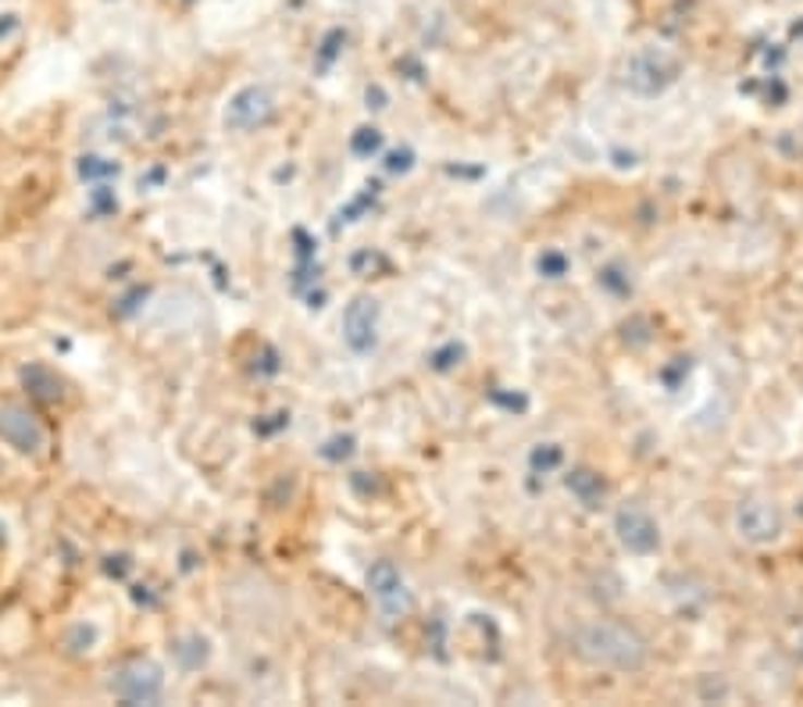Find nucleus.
Here are the masks:
<instances>
[{
    "label": "nucleus",
    "instance_id": "nucleus-3",
    "mask_svg": "<svg viewBox=\"0 0 803 707\" xmlns=\"http://www.w3.org/2000/svg\"><path fill=\"white\" fill-rule=\"evenodd\" d=\"M111 693L125 704H158L165 693V672L154 661H125L111 675Z\"/></svg>",
    "mask_w": 803,
    "mask_h": 707
},
{
    "label": "nucleus",
    "instance_id": "nucleus-9",
    "mask_svg": "<svg viewBox=\"0 0 803 707\" xmlns=\"http://www.w3.org/2000/svg\"><path fill=\"white\" fill-rule=\"evenodd\" d=\"M343 340L351 351L368 354L379 343V304L372 297H354L343 312Z\"/></svg>",
    "mask_w": 803,
    "mask_h": 707
},
{
    "label": "nucleus",
    "instance_id": "nucleus-12",
    "mask_svg": "<svg viewBox=\"0 0 803 707\" xmlns=\"http://www.w3.org/2000/svg\"><path fill=\"white\" fill-rule=\"evenodd\" d=\"M175 658H179V665L183 668H197V665H204L207 661V639H200V636H190V639H183L175 647Z\"/></svg>",
    "mask_w": 803,
    "mask_h": 707
},
{
    "label": "nucleus",
    "instance_id": "nucleus-10",
    "mask_svg": "<svg viewBox=\"0 0 803 707\" xmlns=\"http://www.w3.org/2000/svg\"><path fill=\"white\" fill-rule=\"evenodd\" d=\"M22 382H25V390L36 397V401H47L50 404V401H58V397H61V379L47 365L22 368Z\"/></svg>",
    "mask_w": 803,
    "mask_h": 707
},
{
    "label": "nucleus",
    "instance_id": "nucleus-6",
    "mask_svg": "<svg viewBox=\"0 0 803 707\" xmlns=\"http://www.w3.org/2000/svg\"><path fill=\"white\" fill-rule=\"evenodd\" d=\"M276 111V97L268 94L265 86H243L229 97L226 105V125L236 129V133H251V129L265 125Z\"/></svg>",
    "mask_w": 803,
    "mask_h": 707
},
{
    "label": "nucleus",
    "instance_id": "nucleus-2",
    "mask_svg": "<svg viewBox=\"0 0 803 707\" xmlns=\"http://www.w3.org/2000/svg\"><path fill=\"white\" fill-rule=\"evenodd\" d=\"M682 61L665 47H640L625 64V89L636 97H660L668 86H676Z\"/></svg>",
    "mask_w": 803,
    "mask_h": 707
},
{
    "label": "nucleus",
    "instance_id": "nucleus-13",
    "mask_svg": "<svg viewBox=\"0 0 803 707\" xmlns=\"http://www.w3.org/2000/svg\"><path fill=\"white\" fill-rule=\"evenodd\" d=\"M80 175L89 179V183H94V179H111V175H119V164L104 161V158H83L80 161Z\"/></svg>",
    "mask_w": 803,
    "mask_h": 707
},
{
    "label": "nucleus",
    "instance_id": "nucleus-14",
    "mask_svg": "<svg viewBox=\"0 0 803 707\" xmlns=\"http://www.w3.org/2000/svg\"><path fill=\"white\" fill-rule=\"evenodd\" d=\"M564 268H568L564 254H557V251H547V254L539 257V272L547 276V279H561V276H564Z\"/></svg>",
    "mask_w": 803,
    "mask_h": 707
},
{
    "label": "nucleus",
    "instance_id": "nucleus-16",
    "mask_svg": "<svg viewBox=\"0 0 803 707\" xmlns=\"http://www.w3.org/2000/svg\"><path fill=\"white\" fill-rule=\"evenodd\" d=\"M8 29H15V15H8V22H0V36H4Z\"/></svg>",
    "mask_w": 803,
    "mask_h": 707
},
{
    "label": "nucleus",
    "instance_id": "nucleus-7",
    "mask_svg": "<svg viewBox=\"0 0 803 707\" xmlns=\"http://www.w3.org/2000/svg\"><path fill=\"white\" fill-rule=\"evenodd\" d=\"M0 440L8 447H15L19 454H40L47 443V432L40 422L33 418V411H25L19 404H4L0 407Z\"/></svg>",
    "mask_w": 803,
    "mask_h": 707
},
{
    "label": "nucleus",
    "instance_id": "nucleus-17",
    "mask_svg": "<svg viewBox=\"0 0 803 707\" xmlns=\"http://www.w3.org/2000/svg\"><path fill=\"white\" fill-rule=\"evenodd\" d=\"M800 654H803V639H800Z\"/></svg>",
    "mask_w": 803,
    "mask_h": 707
},
{
    "label": "nucleus",
    "instance_id": "nucleus-15",
    "mask_svg": "<svg viewBox=\"0 0 803 707\" xmlns=\"http://www.w3.org/2000/svg\"><path fill=\"white\" fill-rule=\"evenodd\" d=\"M379 144H382V136L375 133V129H361V133L354 136V150L357 154H368V150H379Z\"/></svg>",
    "mask_w": 803,
    "mask_h": 707
},
{
    "label": "nucleus",
    "instance_id": "nucleus-5",
    "mask_svg": "<svg viewBox=\"0 0 803 707\" xmlns=\"http://www.w3.org/2000/svg\"><path fill=\"white\" fill-rule=\"evenodd\" d=\"M615 533H618V544L625 547L629 554H654V550L660 547V529H657L654 514L640 504L618 508Z\"/></svg>",
    "mask_w": 803,
    "mask_h": 707
},
{
    "label": "nucleus",
    "instance_id": "nucleus-4",
    "mask_svg": "<svg viewBox=\"0 0 803 707\" xmlns=\"http://www.w3.org/2000/svg\"><path fill=\"white\" fill-rule=\"evenodd\" d=\"M735 536L746 539V544L764 547L775 544L782 536V511L771 504V500H743L735 508Z\"/></svg>",
    "mask_w": 803,
    "mask_h": 707
},
{
    "label": "nucleus",
    "instance_id": "nucleus-1",
    "mask_svg": "<svg viewBox=\"0 0 803 707\" xmlns=\"http://www.w3.org/2000/svg\"><path fill=\"white\" fill-rule=\"evenodd\" d=\"M572 650L586 665L611 668V672H640L650 661V647H646V639L636 629L607 619H589L575 625Z\"/></svg>",
    "mask_w": 803,
    "mask_h": 707
},
{
    "label": "nucleus",
    "instance_id": "nucleus-11",
    "mask_svg": "<svg viewBox=\"0 0 803 707\" xmlns=\"http://www.w3.org/2000/svg\"><path fill=\"white\" fill-rule=\"evenodd\" d=\"M568 490H572L586 508H597L600 500H604V483H600V475H593V472H586V468H579V472L568 475Z\"/></svg>",
    "mask_w": 803,
    "mask_h": 707
},
{
    "label": "nucleus",
    "instance_id": "nucleus-8",
    "mask_svg": "<svg viewBox=\"0 0 803 707\" xmlns=\"http://www.w3.org/2000/svg\"><path fill=\"white\" fill-rule=\"evenodd\" d=\"M368 594L375 597V604L397 619V614H404L411 608V594H407V583L404 575L393 561H375L368 569Z\"/></svg>",
    "mask_w": 803,
    "mask_h": 707
}]
</instances>
